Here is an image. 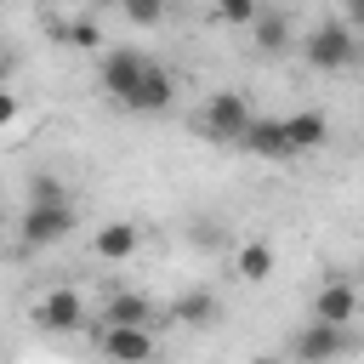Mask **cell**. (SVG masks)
I'll list each match as a JSON object with an SVG mask.
<instances>
[{"label": "cell", "mask_w": 364, "mask_h": 364, "mask_svg": "<svg viewBox=\"0 0 364 364\" xmlns=\"http://www.w3.org/2000/svg\"><path fill=\"white\" fill-rule=\"evenodd\" d=\"M142 250V228L136 222H125V216H114V222H102V228H91V256L97 262H108V267H119V262H131Z\"/></svg>", "instance_id": "cell-10"}, {"label": "cell", "mask_w": 364, "mask_h": 364, "mask_svg": "<svg viewBox=\"0 0 364 364\" xmlns=\"http://www.w3.org/2000/svg\"><path fill=\"white\" fill-rule=\"evenodd\" d=\"M245 364H284V358H273V353H256V358H245Z\"/></svg>", "instance_id": "cell-24"}, {"label": "cell", "mask_w": 364, "mask_h": 364, "mask_svg": "<svg viewBox=\"0 0 364 364\" xmlns=\"http://www.w3.org/2000/svg\"><path fill=\"white\" fill-rule=\"evenodd\" d=\"M11 233H17L23 250H51V245H63L74 233V205H23Z\"/></svg>", "instance_id": "cell-3"}, {"label": "cell", "mask_w": 364, "mask_h": 364, "mask_svg": "<svg viewBox=\"0 0 364 364\" xmlns=\"http://www.w3.org/2000/svg\"><path fill=\"white\" fill-rule=\"evenodd\" d=\"M364 313V290L353 279H324L313 290V324H330V330H353V318Z\"/></svg>", "instance_id": "cell-5"}, {"label": "cell", "mask_w": 364, "mask_h": 364, "mask_svg": "<svg viewBox=\"0 0 364 364\" xmlns=\"http://www.w3.org/2000/svg\"><path fill=\"white\" fill-rule=\"evenodd\" d=\"M250 40H256V51L279 57V51H290L296 28H290V17H284V11H256V23H250Z\"/></svg>", "instance_id": "cell-16"}, {"label": "cell", "mask_w": 364, "mask_h": 364, "mask_svg": "<svg viewBox=\"0 0 364 364\" xmlns=\"http://www.w3.org/2000/svg\"><path fill=\"white\" fill-rule=\"evenodd\" d=\"M17 125V91H0V131Z\"/></svg>", "instance_id": "cell-22"}, {"label": "cell", "mask_w": 364, "mask_h": 364, "mask_svg": "<svg viewBox=\"0 0 364 364\" xmlns=\"http://www.w3.org/2000/svg\"><path fill=\"white\" fill-rule=\"evenodd\" d=\"M125 23L131 28H154V23H165V6L159 0H125Z\"/></svg>", "instance_id": "cell-19"}, {"label": "cell", "mask_w": 364, "mask_h": 364, "mask_svg": "<svg viewBox=\"0 0 364 364\" xmlns=\"http://www.w3.org/2000/svg\"><path fill=\"white\" fill-rule=\"evenodd\" d=\"M171 102H176V74H171L159 57H148V68H142V80L131 85L125 108H131V114H165Z\"/></svg>", "instance_id": "cell-9"}, {"label": "cell", "mask_w": 364, "mask_h": 364, "mask_svg": "<svg viewBox=\"0 0 364 364\" xmlns=\"http://www.w3.org/2000/svg\"><path fill=\"white\" fill-rule=\"evenodd\" d=\"M34 324L46 336H74V330H91V307L74 284H51L40 301H34Z\"/></svg>", "instance_id": "cell-4"}, {"label": "cell", "mask_w": 364, "mask_h": 364, "mask_svg": "<svg viewBox=\"0 0 364 364\" xmlns=\"http://www.w3.org/2000/svg\"><path fill=\"white\" fill-rule=\"evenodd\" d=\"M11 74H17V57L11 46H0V91H11Z\"/></svg>", "instance_id": "cell-23"}, {"label": "cell", "mask_w": 364, "mask_h": 364, "mask_svg": "<svg viewBox=\"0 0 364 364\" xmlns=\"http://www.w3.org/2000/svg\"><path fill=\"white\" fill-rule=\"evenodd\" d=\"M301 57H307L318 74H341V68H353V63L364 57V40L347 34L336 17H324V23H313V28L301 34Z\"/></svg>", "instance_id": "cell-1"}, {"label": "cell", "mask_w": 364, "mask_h": 364, "mask_svg": "<svg viewBox=\"0 0 364 364\" xmlns=\"http://www.w3.org/2000/svg\"><path fill=\"white\" fill-rule=\"evenodd\" d=\"M279 119H284L290 154H313V148L330 142V114H324V108H296V114H279Z\"/></svg>", "instance_id": "cell-12"}, {"label": "cell", "mask_w": 364, "mask_h": 364, "mask_svg": "<svg viewBox=\"0 0 364 364\" xmlns=\"http://www.w3.org/2000/svg\"><path fill=\"white\" fill-rule=\"evenodd\" d=\"M250 119H256V108H250V97L245 91H216L205 108H199V119H193V131L205 136V142H245V131H250Z\"/></svg>", "instance_id": "cell-2"}, {"label": "cell", "mask_w": 364, "mask_h": 364, "mask_svg": "<svg viewBox=\"0 0 364 364\" xmlns=\"http://www.w3.org/2000/svg\"><path fill=\"white\" fill-rule=\"evenodd\" d=\"M46 28H51L63 46H80V51L102 46V23H97V11H46Z\"/></svg>", "instance_id": "cell-13"}, {"label": "cell", "mask_w": 364, "mask_h": 364, "mask_svg": "<svg viewBox=\"0 0 364 364\" xmlns=\"http://www.w3.org/2000/svg\"><path fill=\"white\" fill-rule=\"evenodd\" d=\"M358 341H353V330H330V324H301L296 330V341H290V358L296 364H336V358H347Z\"/></svg>", "instance_id": "cell-8"}, {"label": "cell", "mask_w": 364, "mask_h": 364, "mask_svg": "<svg viewBox=\"0 0 364 364\" xmlns=\"http://www.w3.org/2000/svg\"><path fill=\"white\" fill-rule=\"evenodd\" d=\"M336 23H341L347 34H358V40H364V0H341V11H336Z\"/></svg>", "instance_id": "cell-21"}, {"label": "cell", "mask_w": 364, "mask_h": 364, "mask_svg": "<svg viewBox=\"0 0 364 364\" xmlns=\"http://www.w3.org/2000/svg\"><path fill=\"white\" fill-rule=\"evenodd\" d=\"M233 273H239L245 284H262V279L273 273V245H267V239H245V245L233 250Z\"/></svg>", "instance_id": "cell-17"}, {"label": "cell", "mask_w": 364, "mask_h": 364, "mask_svg": "<svg viewBox=\"0 0 364 364\" xmlns=\"http://www.w3.org/2000/svg\"><path fill=\"white\" fill-rule=\"evenodd\" d=\"M6 228H11V222H6V210H0V233H6Z\"/></svg>", "instance_id": "cell-25"}, {"label": "cell", "mask_w": 364, "mask_h": 364, "mask_svg": "<svg viewBox=\"0 0 364 364\" xmlns=\"http://www.w3.org/2000/svg\"><path fill=\"white\" fill-rule=\"evenodd\" d=\"M256 11H262V6H250V0H222V6H216V23L250 28V23H256Z\"/></svg>", "instance_id": "cell-20"}, {"label": "cell", "mask_w": 364, "mask_h": 364, "mask_svg": "<svg viewBox=\"0 0 364 364\" xmlns=\"http://www.w3.org/2000/svg\"><path fill=\"white\" fill-rule=\"evenodd\" d=\"M142 68H148V51L142 46H108L102 57H97V80H102V91L125 108V97H131V85L142 80Z\"/></svg>", "instance_id": "cell-6"}, {"label": "cell", "mask_w": 364, "mask_h": 364, "mask_svg": "<svg viewBox=\"0 0 364 364\" xmlns=\"http://www.w3.org/2000/svg\"><path fill=\"white\" fill-rule=\"evenodd\" d=\"M97 347L108 364H154V330H97Z\"/></svg>", "instance_id": "cell-11"}, {"label": "cell", "mask_w": 364, "mask_h": 364, "mask_svg": "<svg viewBox=\"0 0 364 364\" xmlns=\"http://www.w3.org/2000/svg\"><path fill=\"white\" fill-rule=\"evenodd\" d=\"M91 324H97V330H154V324H159V307H154V296H142V290H114V296L97 307Z\"/></svg>", "instance_id": "cell-7"}, {"label": "cell", "mask_w": 364, "mask_h": 364, "mask_svg": "<svg viewBox=\"0 0 364 364\" xmlns=\"http://www.w3.org/2000/svg\"><path fill=\"white\" fill-rule=\"evenodd\" d=\"M239 148H245V154H256V159H290V142H284V119H279V114H256Z\"/></svg>", "instance_id": "cell-14"}, {"label": "cell", "mask_w": 364, "mask_h": 364, "mask_svg": "<svg viewBox=\"0 0 364 364\" xmlns=\"http://www.w3.org/2000/svg\"><path fill=\"white\" fill-rule=\"evenodd\" d=\"M216 313H222L216 290H182V296L171 301V318H176V324H188V330H210V324H216Z\"/></svg>", "instance_id": "cell-15"}, {"label": "cell", "mask_w": 364, "mask_h": 364, "mask_svg": "<svg viewBox=\"0 0 364 364\" xmlns=\"http://www.w3.org/2000/svg\"><path fill=\"white\" fill-rule=\"evenodd\" d=\"M28 205H68L63 176H34V182H28Z\"/></svg>", "instance_id": "cell-18"}]
</instances>
